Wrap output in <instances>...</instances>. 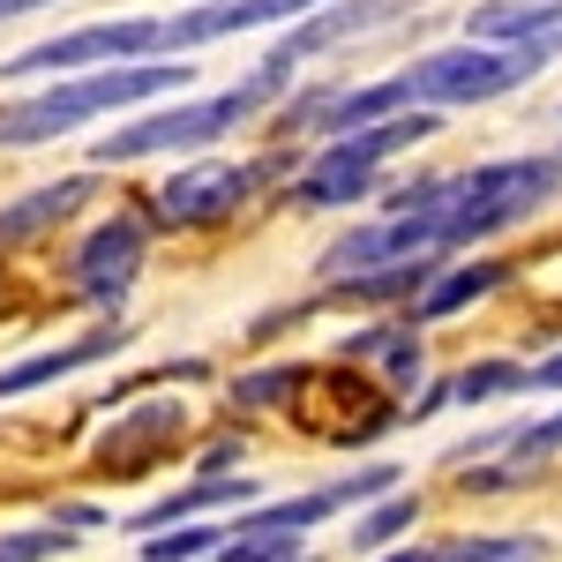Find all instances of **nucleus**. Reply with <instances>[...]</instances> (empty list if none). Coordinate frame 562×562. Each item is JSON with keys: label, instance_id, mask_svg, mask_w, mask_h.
I'll list each match as a JSON object with an SVG mask.
<instances>
[{"label": "nucleus", "instance_id": "0eeeda50", "mask_svg": "<svg viewBox=\"0 0 562 562\" xmlns=\"http://www.w3.org/2000/svg\"><path fill=\"white\" fill-rule=\"evenodd\" d=\"M383 487H397V465H368V473H352V480H330V487H315V495H301V503H262V510H248V518H233L217 540H307V525L338 518L346 503L383 495Z\"/></svg>", "mask_w": 562, "mask_h": 562}, {"label": "nucleus", "instance_id": "4468645a", "mask_svg": "<svg viewBox=\"0 0 562 562\" xmlns=\"http://www.w3.org/2000/svg\"><path fill=\"white\" fill-rule=\"evenodd\" d=\"M121 346H128V330H121V323H105V330H90V338H76V346H60V352L15 360V368L0 375V397H23V390L53 383V375H68V368H90V360H105V352H121Z\"/></svg>", "mask_w": 562, "mask_h": 562}, {"label": "nucleus", "instance_id": "2eb2a0df", "mask_svg": "<svg viewBox=\"0 0 562 562\" xmlns=\"http://www.w3.org/2000/svg\"><path fill=\"white\" fill-rule=\"evenodd\" d=\"M83 203H90V173H76V180H53V188H31L23 203H8V211H0V248H15V240L45 233V225L76 217Z\"/></svg>", "mask_w": 562, "mask_h": 562}, {"label": "nucleus", "instance_id": "a878e982", "mask_svg": "<svg viewBox=\"0 0 562 562\" xmlns=\"http://www.w3.org/2000/svg\"><path fill=\"white\" fill-rule=\"evenodd\" d=\"M532 383H540V390H562V352H555V360H540V368H532Z\"/></svg>", "mask_w": 562, "mask_h": 562}, {"label": "nucleus", "instance_id": "a211bd4d", "mask_svg": "<svg viewBox=\"0 0 562 562\" xmlns=\"http://www.w3.org/2000/svg\"><path fill=\"white\" fill-rule=\"evenodd\" d=\"M248 495H262L256 480H195L188 495H173V503H150V510L135 518V532H158V525H173V518H203V510H225V503H248Z\"/></svg>", "mask_w": 562, "mask_h": 562}, {"label": "nucleus", "instance_id": "6ab92c4d", "mask_svg": "<svg viewBox=\"0 0 562 562\" xmlns=\"http://www.w3.org/2000/svg\"><path fill=\"white\" fill-rule=\"evenodd\" d=\"M480 450H510V465H503V473H480V480H525L540 458H555V450H562V413H555V420H540V428H503V435H487Z\"/></svg>", "mask_w": 562, "mask_h": 562}, {"label": "nucleus", "instance_id": "423d86ee", "mask_svg": "<svg viewBox=\"0 0 562 562\" xmlns=\"http://www.w3.org/2000/svg\"><path fill=\"white\" fill-rule=\"evenodd\" d=\"M158 53V23L150 15H121V23H90V31H68V38H45L31 53H15L0 76H68V68H90V60H143Z\"/></svg>", "mask_w": 562, "mask_h": 562}, {"label": "nucleus", "instance_id": "5701e85b", "mask_svg": "<svg viewBox=\"0 0 562 562\" xmlns=\"http://www.w3.org/2000/svg\"><path fill=\"white\" fill-rule=\"evenodd\" d=\"M413 518H420V503H413V495H397V503H383L375 518L352 525V548H360V555H375V548H383V540H397V532H405Z\"/></svg>", "mask_w": 562, "mask_h": 562}, {"label": "nucleus", "instance_id": "aec40b11", "mask_svg": "<svg viewBox=\"0 0 562 562\" xmlns=\"http://www.w3.org/2000/svg\"><path fill=\"white\" fill-rule=\"evenodd\" d=\"M503 390H532V368H510V360H480V368H465V375L450 383V397H458V405H480V397H503Z\"/></svg>", "mask_w": 562, "mask_h": 562}, {"label": "nucleus", "instance_id": "b1692460", "mask_svg": "<svg viewBox=\"0 0 562 562\" xmlns=\"http://www.w3.org/2000/svg\"><path fill=\"white\" fill-rule=\"evenodd\" d=\"M38 555H68L60 525H31V532H0V562H38Z\"/></svg>", "mask_w": 562, "mask_h": 562}, {"label": "nucleus", "instance_id": "39448f33", "mask_svg": "<svg viewBox=\"0 0 562 562\" xmlns=\"http://www.w3.org/2000/svg\"><path fill=\"white\" fill-rule=\"evenodd\" d=\"M420 135H435V105H397L383 121H360V128H338L323 143V158L301 173V211H338L352 195H368L383 158L413 150Z\"/></svg>", "mask_w": 562, "mask_h": 562}, {"label": "nucleus", "instance_id": "f8f14e48", "mask_svg": "<svg viewBox=\"0 0 562 562\" xmlns=\"http://www.w3.org/2000/svg\"><path fill=\"white\" fill-rule=\"evenodd\" d=\"M510 270L503 262H435V278L413 293V307H405V323H442V315H458V307L487 301L495 285H503Z\"/></svg>", "mask_w": 562, "mask_h": 562}, {"label": "nucleus", "instance_id": "1a4fd4ad", "mask_svg": "<svg viewBox=\"0 0 562 562\" xmlns=\"http://www.w3.org/2000/svg\"><path fill=\"white\" fill-rule=\"evenodd\" d=\"M270 173H278V166H203V173H180V180H166V188H150V195H158L150 211L166 217V225H211V217L240 211L248 188H262Z\"/></svg>", "mask_w": 562, "mask_h": 562}, {"label": "nucleus", "instance_id": "7ed1b4c3", "mask_svg": "<svg viewBox=\"0 0 562 562\" xmlns=\"http://www.w3.org/2000/svg\"><path fill=\"white\" fill-rule=\"evenodd\" d=\"M562 38H525V45H487V38H465V45H442V53H420L405 68V98L413 105H487V98H510L525 76H540L555 60Z\"/></svg>", "mask_w": 562, "mask_h": 562}, {"label": "nucleus", "instance_id": "f03ea898", "mask_svg": "<svg viewBox=\"0 0 562 562\" xmlns=\"http://www.w3.org/2000/svg\"><path fill=\"white\" fill-rule=\"evenodd\" d=\"M195 76L188 60H105V76H76V83H53V90H23V98H8L0 105V150H31V143H60V135H76L83 121L98 113H121V105H143V98H158V90H180Z\"/></svg>", "mask_w": 562, "mask_h": 562}, {"label": "nucleus", "instance_id": "f3484780", "mask_svg": "<svg viewBox=\"0 0 562 562\" xmlns=\"http://www.w3.org/2000/svg\"><path fill=\"white\" fill-rule=\"evenodd\" d=\"M465 38H487V45H525V38H562V8L540 0V8H480L465 23Z\"/></svg>", "mask_w": 562, "mask_h": 562}, {"label": "nucleus", "instance_id": "dca6fc26", "mask_svg": "<svg viewBox=\"0 0 562 562\" xmlns=\"http://www.w3.org/2000/svg\"><path fill=\"white\" fill-rule=\"evenodd\" d=\"M346 360H375V368H390L383 383H397V390L420 383V338H413V323H405V315H397V323H375V330H352Z\"/></svg>", "mask_w": 562, "mask_h": 562}, {"label": "nucleus", "instance_id": "412c9836", "mask_svg": "<svg viewBox=\"0 0 562 562\" xmlns=\"http://www.w3.org/2000/svg\"><path fill=\"white\" fill-rule=\"evenodd\" d=\"M525 555H540V540H442L413 562H525Z\"/></svg>", "mask_w": 562, "mask_h": 562}, {"label": "nucleus", "instance_id": "ddd939ff", "mask_svg": "<svg viewBox=\"0 0 562 562\" xmlns=\"http://www.w3.org/2000/svg\"><path fill=\"white\" fill-rule=\"evenodd\" d=\"M173 435H180V405H150V413L121 420V428H113V442H98V465L128 480V473H143V465H150Z\"/></svg>", "mask_w": 562, "mask_h": 562}, {"label": "nucleus", "instance_id": "393cba45", "mask_svg": "<svg viewBox=\"0 0 562 562\" xmlns=\"http://www.w3.org/2000/svg\"><path fill=\"white\" fill-rule=\"evenodd\" d=\"M293 383H301V368H262V375H248L233 397H240V405H270V397H285Z\"/></svg>", "mask_w": 562, "mask_h": 562}, {"label": "nucleus", "instance_id": "9d476101", "mask_svg": "<svg viewBox=\"0 0 562 562\" xmlns=\"http://www.w3.org/2000/svg\"><path fill=\"white\" fill-rule=\"evenodd\" d=\"M315 0H203L173 23H158V53H195V45H217L233 31H270L285 15H307Z\"/></svg>", "mask_w": 562, "mask_h": 562}, {"label": "nucleus", "instance_id": "6e6552de", "mask_svg": "<svg viewBox=\"0 0 562 562\" xmlns=\"http://www.w3.org/2000/svg\"><path fill=\"white\" fill-rule=\"evenodd\" d=\"M390 15H405V0H315L307 8V23H293L285 38L270 45V60L262 68H301V60H315V53H330V45L360 38V31H375V23H390Z\"/></svg>", "mask_w": 562, "mask_h": 562}, {"label": "nucleus", "instance_id": "4be33fe9", "mask_svg": "<svg viewBox=\"0 0 562 562\" xmlns=\"http://www.w3.org/2000/svg\"><path fill=\"white\" fill-rule=\"evenodd\" d=\"M211 548H217V532H211V525H158V532H143V555H150V562H173V555H211Z\"/></svg>", "mask_w": 562, "mask_h": 562}, {"label": "nucleus", "instance_id": "f257e3e1", "mask_svg": "<svg viewBox=\"0 0 562 562\" xmlns=\"http://www.w3.org/2000/svg\"><path fill=\"white\" fill-rule=\"evenodd\" d=\"M562 188V158H495L473 166L458 180H428L390 195V225H383V256H420V248H465L487 233H510L540 211Z\"/></svg>", "mask_w": 562, "mask_h": 562}, {"label": "nucleus", "instance_id": "bb28decb", "mask_svg": "<svg viewBox=\"0 0 562 562\" xmlns=\"http://www.w3.org/2000/svg\"><path fill=\"white\" fill-rule=\"evenodd\" d=\"M31 8H53V0H0V23L8 15H31Z\"/></svg>", "mask_w": 562, "mask_h": 562}, {"label": "nucleus", "instance_id": "9b49d317", "mask_svg": "<svg viewBox=\"0 0 562 562\" xmlns=\"http://www.w3.org/2000/svg\"><path fill=\"white\" fill-rule=\"evenodd\" d=\"M143 217H113V225H98L83 240V256H76V285H83L98 307H121L135 285V270H143Z\"/></svg>", "mask_w": 562, "mask_h": 562}, {"label": "nucleus", "instance_id": "20e7f679", "mask_svg": "<svg viewBox=\"0 0 562 562\" xmlns=\"http://www.w3.org/2000/svg\"><path fill=\"white\" fill-rule=\"evenodd\" d=\"M278 90H285V76L262 68V76H248L240 90H217V98H195V105H166V113H150V121H128L121 135L98 143V166H135V158H158V150H211L217 135L248 128Z\"/></svg>", "mask_w": 562, "mask_h": 562}]
</instances>
